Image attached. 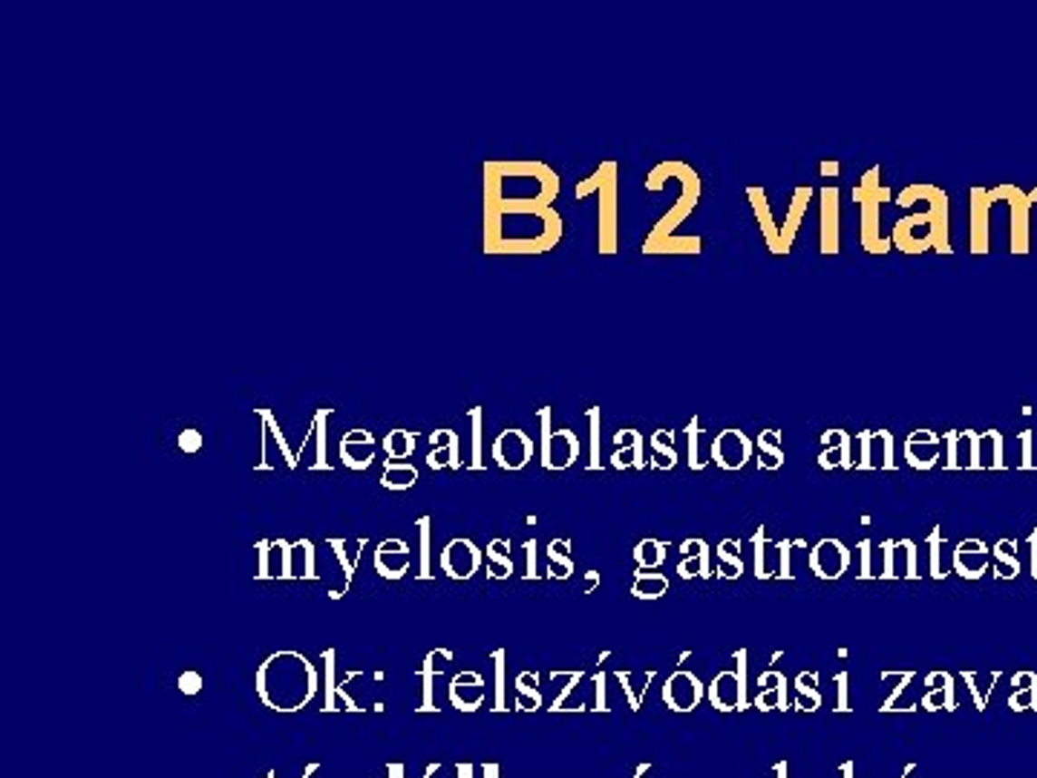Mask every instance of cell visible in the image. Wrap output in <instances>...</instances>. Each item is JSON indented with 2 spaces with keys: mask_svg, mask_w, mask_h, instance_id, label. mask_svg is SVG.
<instances>
[{
  "mask_svg": "<svg viewBox=\"0 0 1037 778\" xmlns=\"http://www.w3.org/2000/svg\"><path fill=\"white\" fill-rule=\"evenodd\" d=\"M562 237L554 208L484 205V251L488 254H542Z\"/></svg>",
  "mask_w": 1037,
  "mask_h": 778,
  "instance_id": "obj_1",
  "label": "cell"
},
{
  "mask_svg": "<svg viewBox=\"0 0 1037 778\" xmlns=\"http://www.w3.org/2000/svg\"><path fill=\"white\" fill-rule=\"evenodd\" d=\"M257 698L274 712H300L320 689L315 663L300 652H274L257 666Z\"/></svg>",
  "mask_w": 1037,
  "mask_h": 778,
  "instance_id": "obj_2",
  "label": "cell"
},
{
  "mask_svg": "<svg viewBox=\"0 0 1037 778\" xmlns=\"http://www.w3.org/2000/svg\"><path fill=\"white\" fill-rule=\"evenodd\" d=\"M614 165H603L588 182L577 188V197H588L591 190H599V251L614 254V222H617V190H614Z\"/></svg>",
  "mask_w": 1037,
  "mask_h": 778,
  "instance_id": "obj_3",
  "label": "cell"
},
{
  "mask_svg": "<svg viewBox=\"0 0 1037 778\" xmlns=\"http://www.w3.org/2000/svg\"><path fill=\"white\" fill-rule=\"evenodd\" d=\"M542 421V467L545 470H568L579 456V439L571 430H550V407L539 413Z\"/></svg>",
  "mask_w": 1037,
  "mask_h": 778,
  "instance_id": "obj_4",
  "label": "cell"
},
{
  "mask_svg": "<svg viewBox=\"0 0 1037 778\" xmlns=\"http://www.w3.org/2000/svg\"><path fill=\"white\" fill-rule=\"evenodd\" d=\"M484 562V550L467 537L450 540L439 554V569L450 579H473Z\"/></svg>",
  "mask_w": 1037,
  "mask_h": 778,
  "instance_id": "obj_5",
  "label": "cell"
},
{
  "mask_svg": "<svg viewBox=\"0 0 1037 778\" xmlns=\"http://www.w3.org/2000/svg\"><path fill=\"white\" fill-rule=\"evenodd\" d=\"M877 176H879V170H867L862 190H858V197H862V242H865L867 251L885 254L887 242L879 239V202L877 199H887V190L877 188Z\"/></svg>",
  "mask_w": 1037,
  "mask_h": 778,
  "instance_id": "obj_6",
  "label": "cell"
},
{
  "mask_svg": "<svg viewBox=\"0 0 1037 778\" xmlns=\"http://www.w3.org/2000/svg\"><path fill=\"white\" fill-rule=\"evenodd\" d=\"M283 579H320L317 548L312 540H283Z\"/></svg>",
  "mask_w": 1037,
  "mask_h": 778,
  "instance_id": "obj_7",
  "label": "cell"
},
{
  "mask_svg": "<svg viewBox=\"0 0 1037 778\" xmlns=\"http://www.w3.org/2000/svg\"><path fill=\"white\" fill-rule=\"evenodd\" d=\"M533 456V442L518 427H508L493 442V459L501 470H522Z\"/></svg>",
  "mask_w": 1037,
  "mask_h": 778,
  "instance_id": "obj_8",
  "label": "cell"
},
{
  "mask_svg": "<svg viewBox=\"0 0 1037 778\" xmlns=\"http://www.w3.org/2000/svg\"><path fill=\"white\" fill-rule=\"evenodd\" d=\"M447 698H450L452 709L476 712V709H481L484 701H488V684H484V677L479 672H459L450 680Z\"/></svg>",
  "mask_w": 1037,
  "mask_h": 778,
  "instance_id": "obj_9",
  "label": "cell"
},
{
  "mask_svg": "<svg viewBox=\"0 0 1037 778\" xmlns=\"http://www.w3.org/2000/svg\"><path fill=\"white\" fill-rule=\"evenodd\" d=\"M372 565L383 579H403L412 565V550L403 540H383L372 554Z\"/></svg>",
  "mask_w": 1037,
  "mask_h": 778,
  "instance_id": "obj_10",
  "label": "cell"
},
{
  "mask_svg": "<svg viewBox=\"0 0 1037 778\" xmlns=\"http://www.w3.org/2000/svg\"><path fill=\"white\" fill-rule=\"evenodd\" d=\"M894 239L899 242L902 251H911V254L914 251H926L931 242H936V222L931 217V210H928V214H916L911 219L896 222Z\"/></svg>",
  "mask_w": 1037,
  "mask_h": 778,
  "instance_id": "obj_11",
  "label": "cell"
},
{
  "mask_svg": "<svg viewBox=\"0 0 1037 778\" xmlns=\"http://www.w3.org/2000/svg\"><path fill=\"white\" fill-rule=\"evenodd\" d=\"M340 462L354 473H363L375 464V435L366 430H349L340 439Z\"/></svg>",
  "mask_w": 1037,
  "mask_h": 778,
  "instance_id": "obj_12",
  "label": "cell"
},
{
  "mask_svg": "<svg viewBox=\"0 0 1037 778\" xmlns=\"http://www.w3.org/2000/svg\"><path fill=\"white\" fill-rule=\"evenodd\" d=\"M850 565V550L841 545L838 540H821L813 554H809V569L824 579H836L848 571Z\"/></svg>",
  "mask_w": 1037,
  "mask_h": 778,
  "instance_id": "obj_13",
  "label": "cell"
},
{
  "mask_svg": "<svg viewBox=\"0 0 1037 778\" xmlns=\"http://www.w3.org/2000/svg\"><path fill=\"white\" fill-rule=\"evenodd\" d=\"M427 464L432 470H461V439L456 430L441 427L430 433V456Z\"/></svg>",
  "mask_w": 1037,
  "mask_h": 778,
  "instance_id": "obj_14",
  "label": "cell"
},
{
  "mask_svg": "<svg viewBox=\"0 0 1037 778\" xmlns=\"http://www.w3.org/2000/svg\"><path fill=\"white\" fill-rule=\"evenodd\" d=\"M663 698H666V704L672 706V709H677V712H689V709H694L701 704V698H703V686H701V680L694 677V675H689V672H674L669 680H666V686H663Z\"/></svg>",
  "mask_w": 1037,
  "mask_h": 778,
  "instance_id": "obj_15",
  "label": "cell"
},
{
  "mask_svg": "<svg viewBox=\"0 0 1037 778\" xmlns=\"http://www.w3.org/2000/svg\"><path fill=\"white\" fill-rule=\"evenodd\" d=\"M450 660H452L450 648H432L424 657V663H421L418 677L421 684H424V689H421V712H439V704H435V680L444 675Z\"/></svg>",
  "mask_w": 1037,
  "mask_h": 778,
  "instance_id": "obj_16",
  "label": "cell"
},
{
  "mask_svg": "<svg viewBox=\"0 0 1037 778\" xmlns=\"http://www.w3.org/2000/svg\"><path fill=\"white\" fill-rule=\"evenodd\" d=\"M259 415V421H263V447H259V456H263V462L257 464V470H268V456H271V444L280 450V456H283V462H286V467L288 470H295L297 467V456H295V450L288 447V442H286V435H283V430H280V424H277V418H274V413L271 410H259L257 413Z\"/></svg>",
  "mask_w": 1037,
  "mask_h": 778,
  "instance_id": "obj_17",
  "label": "cell"
},
{
  "mask_svg": "<svg viewBox=\"0 0 1037 778\" xmlns=\"http://www.w3.org/2000/svg\"><path fill=\"white\" fill-rule=\"evenodd\" d=\"M712 459L723 470H738L750 459V442L747 435L738 430H723L715 442H712Z\"/></svg>",
  "mask_w": 1037,
  "mask_h": 778,
  "instance_id": "obj_18",
  "label": "cell"
},
{
  "mask_svg": "<svg viewBox=\"0 0 1037 778\" xmlns=\"http://www.w3.org/2000/svg\"><path fill=\"white\" fill-rule=\"evenodd\" d=\"M858 447H862V459L858 467H890V450H894V439H890L887 430L879 433H862L858 435Z\"/></svg>",
  "mask_w": 1037,
  "mask_h": 778,
  "instance_id": "obj_19",
  "label": "cell"
},
{
  "mask_svg": "<svg viewBox=\"0 0 1037 778\" xmlns=\"http://www.w3.org/2000/svg\"><path fill=\"white\" fill-rule=\"evenodd\" d=\"M821 251L836 254L838 251V190L824 188L821 190Z\"/></svg>",
  "mask_w": 1037,
  "mask_h": 778,
  "instance_id": "obj_20",
  "label": "cell"
},
{
  "mask_svg": "<svg viewBox=\"0 0 1037 778\" xmlns=\"http://www.w3.org/2000/svg\"><path fill=\"white\" fill-rule=\"evenodd\" d=\"M709 695H712V704H715L718 709H735V706H741L743 704V680H741V675L721 672L715 677V684H712Z\"/></svg>",
  "mask_w": 1037,
  "mask_h": 778,
  "instance_id": "obj_21",
  "label": "cell"
},
{
  "mask_svg": "<svg viewBox=\"0 0 1037 778\" xmlns=\"http://www.w3.org/2000/svg\"><path fill=\"white\" fill-rule=\"evenodd\" d=\"M257 579H283V540L257 542Z\"/></svg>",
  "mask_w": 1037,
  "mask_h": 778,
  "instance_id": "obj_22",
  "label": "cell"
},
{
  "mask_svg": "<svg viewBox=\"0 0 1037 778\" xmlns=\"http://www.w3.org/2000/svg\"><path fill=\"white\" fill-rule=\"evenodd\" d=\"M683 562L677 565V574L689 579V577H709V550L703 540H689L680 548Z\"/></svg>",
  "mask_w": 1037,
  "mask_h": 778,
  "instance_id": "obj_23",
  "label": "cell"
},
{
  "mask_svg": "<svg viewBox=\"0 0 1037 778\" xmlns=\"http://www.w3.org/2000/svg\"><path fill=\"white\" fill-rule=\"evenodd\" d=\"M418 481V470L407 462H393L386 459L383 464V473H381V484L386 491L393 493H403V491H412Z\"/></svg>",
  "mask_w": 1037,
  "mask_h": 778,
  "instance_id": "obj_24",
  "label": "cell"
},
{
  "mask_svg": "<svg viewBox=\"0 0 1037 778\" xmlns=\"http://www.w3.org/2000/svg\"><path fill=\"white\" fill-rule=\"evenodd\" d=\"M1029 199L1020 197V190H1014V202H1012V251L1026 254L1029 251Z\"/></svg>",
  "mask_w": 1037,
  "mask_h": 778,
  "instance_id": "obj_25",
  "label": "cell"
},
{
  "mask_svg": "<svg viewBox=\"0 0 1037 778\" xmlns=\"http://www.w3.org/2000/svg\"><path fill=\"white\" fill-rule=\"evenodd\" d=\"M484 557H488V577L490 579H508L513 574V559H510V542L508 540H493L484 548Z\"/></svg>",
  "mask_w": 1037,
  "mask_h": 778,
  "instance_id": "obj_26",
  "label": "cell"
},
{
  "mask_svg": "<svg viewBox=\"0 0 1037 778\" xmlns=\"http://www.w3.org/2000/svg\"><path fill=\"white\" fill-rule=\"evenodd\" d=\"M418 579H432V519L421 516L418 519Z\"/></svg>",
  "mask_w": 1037,
  "mask_h": 778,
  "instance_id": "obj_27",
  "label": "cell"
},
{
  "mask_svg": "<svg viewBox=\"0 0 1037 778\" xmlns=\"http://www.w3.org/2000/svg\"><path fill=\"white\" fill-rule=\"evenodd\" d=\"M548 559H550V579H568L574 574V559H571V542L568 540H554L548 545Z\"/></svg>",
  "mask_w": 1037,
  "mask_h": 778,
  "instance_id": "obj_28",
  "label": "cell"
},
{
  "mask_svg": "<svg viewBox=\"0 0 1037 778\" xmlns=\"http://www.w3.org/2000/svg\"><path fill=\"white\" fill-rule=\"evenodd\" d=\"M750 199H752V205H755V214H758V219H761V229H764V237H767V242H770V248H772L775 254H781V231H778V229H775V222H772V214H770V205H767L764 190L750 188Z\"/></svg>",
  "mask_w": 1037,
  "mask_h": 778,
  "instance_id": "obj_29",
  "label": "cell"
},
{
  "mask_svg": "<svg viewBox=\"0 0 1037 778\" xmlns=\"http://www.w3.org/2000/svg\"><path fill=\"white\" fill-rule=\"evenodd\" d=\"M323 712H337V652H323Z\"/></svg>",
  "mask_w": 1037,
  "mask_h": 778,
  "instance_id": "obj_30",
  "label": "cell"
},
{
  "mask_svg": "<svg viewBox=\"0 0 1037 778\" xmlns=\"http://www.w3.org/2000/svg\"><path fill=\"white\" fill-rule=\"evenodd\" d=\"M537 684H539L537 672H522L516 677V709L533 712V709L542 706V695H539Z\"/></svg>",
  "mask_w": 1037,
  "mask_h": 778,
  "instance_id": "obj_31",
  "label": "cell"
},
{
  "mask_svg": "<svg viewBox=\"0 0 1037 778\" xmlns=\"http://www.w3.org/2000/svg\"><path fill=\"white\" fill-rule=\"evenodd\" d=\"M669 591V577H663L657 571H637L635 574V586H631V594L637 599H657Z\"/></svg>",
  "mask_w": 1037,
  "mask_h": 778,
  "instance_id": "obj_32",
  "label": "cell"
},
{
  "mask_svg": "<svg viewBox=\"0 0 1037 778\" xmlns=\"http://www.w3.org/2000/svg\"><path fill=\"white\" fill-rule=\"evenodd\" d=\"M415 433H410V430H389L386 433V439H383V450H386V456L393 459V462H403L407 456H412L415 452Z\"/></svg>",
  "mask_w": 1037,
  "mask_h": 778,
  "instance_id": "obj_33",
  "label": "cell"
},
{
  "mask_svg": "<svg viewBox=\"0 0 1037 778\" xmlns=\"http://www.w3.org/2000/svg\"><path fill=\"white\" fill-rule=\"evenodd\" d=\"M332 410H317L315 421H312V439L317 442V450H315V462L309 464V470H332L329 459H326V421H329Z\"/></svg>",
  "mask_w": 1037,
  "mask_h": 778,
  "instance_id": "obj_34",
  "label": "cell"
},
{
  "mask_svg": "<svg viewBox=\"0 0 1037 778\" xmlns=\"http://www.w3.org/2000/svg\"><path fill=\"white\" fill-rule=\"evenodd\" d=\"M652 452H654V456H652V467L654 470H672L677 464V452L672 447V433L657 430L652 435Z\"/></svg>",
  "mask_w": 1037,
  "mask_h": 778,
  "instance_id": "obj_35",
  "label": "cell"
},
{
  "mask_svg": "<svg viewBox=\"0 0 1037 778\" xmlns=\"http://www.w3.org/2000/svg\"><path fill=\"white\" fill-rule=\"evenodd\" d=\"M635 559L640 565V571H654L663 565V559H666V545L657 540H643L635 548Z\"/></svg>",
  "mask_w": 1037,
  "mask_h": 778,
  "instance_id": "obj_36",
  "label": "cell"
},
{
  "mask_svg": "<svg viewBox=\"0 0 1037 778\" xmlns=\"http://www.w3.org/2000/svg\"><path fill=\"white\" fill-rule=\"evenodd\" d=\"M784 677L778 675V672H770V675H764L761 677V692H758V706L761 709H772V706H778L781 704V698H784Z\"/></svg>",
  "mask_w": 1037,
  "mask_h": 778,
  "instance_id": "obj_37",
  "label": "cell"
},
{
  "mask_svg": "<svg viewBox=\"0 0 1037 778\" xmlns=\"http://www.w3.org/2000/svg\"><path fill=\"white\" fill-rule=\"evenodd\" d=\"M778 439H781V435H778L775 430H767V433H761V439H758V447H761V467H770V470H775V467H781L784 464V450L778 447Z\"/></svg>",
  "mask_w": 1037,
  "mask_h": 778,
  "instance_id": "obj_38",
  "label": "cell"
},
{
  "mask_svg": "<svg viewBox=\"0 0 1037 778\" xmlns=\"http://www.w3.org/2000/svg\"><path fill=\"white\" fill-rule=\"evenodd\" d=\"M481 430H484V410L481 407H473L470 410V439H473V452H470V462L467 467L470 470H481L484 467V459H481Z\"/></svg>",
  "mask_w": 1037,
  "mask_h": 778,
  "instance_id": "obj_39",
  "label": "cell"
},
{
  "mask_svg": "<svg viewBox=\"0 0 1037 778\" xmlns=\"http://www.w3.org/2000/svg\"><path fill=\"white\" fill-rule=\"evenodd\" d=\"M718 557H721V577H726V579L741 577V545L738 542H732V540L721 542Z\"/></svg>",
  "mask_w": 1037,
  "mask_h": 778,
  "instance_id": "obj_40",
  "label": "cell"
},
{
  "mask_svg": "<svg viewBox=\"0 0 1037 778\" xmlns=\"http://www.w3.org/2000/svg\"><path fill=\"white\" fill-rule=\"evenodd\" d=\"M645 254H657V251H683V254H698L701 251V239H660V242H645L643 246Z\"/></svg>",
  "mask_w": 1037,
  "mask_h": 778,
  "instance_id": "obj_41",
  "label": "cell"
},
{
  "mask_svg": "<svg viewBox=\"0 0 1037 778\" xmlns=\"http://www.w3.org/2000/svg\"><path fill=\"white\" fill-rule=\"evenodd\" d=\"M505 652H493V672H496V686H493V712H505Z\"/></svg>",
  "mask_w": 1037,
  "mask_h": 778,
  "instance_id": "obj_42",
  "label": "cell"
},
{
  "mask_svg": "<svg viewBox=\"0 0 1037 778\" xmlns=\"http://www.w3.org/2000/svg\"><path fill=\"white\" fill-rule=\"evenodd\" d=\"M988 193L985 190H974V199H977V205H974V251L977 254H983V251H988L985 248V199Z\"/></svg>",
  "mask_w": 1037,
  "mask_h": 778,
  "instance_id": "obj_43",
  "label": "cell"
},
{
  "mask_svg": "<svg viewBox=\"0 0 1037 778\" xmlns=\"http://www.w3.org/2000/svg\"><path fill=\"white\" fill-rule=\"evenodd\" d=\"M643 447H645L643 442L635 444V447H617V452H614V456H611V464L617 467V470H620V467H623V470H625V467H643V464H645V462H643Z\"/></svg>",
  "mask_w": 1037,
  "mask_h": 778,
  "instance_id": "obj_44",
  "label": "cell"
},
{
  "mask_svg": "<svg viewBox=\"0 0 1037 778\" xmlns=\"http://www.w3.org/2000/svg\"><path fill=\"white\" fill-rule=\"evenodd\" d=\"M689 464L694 470H701L706 464V459L701 456V427H698V418H692V424H689Z\"/></svg>",
  "mask_w": 1037,
  "mask_h": 778,
  "instance_id": "obj_45",
  "label": "cell"
},
{
  "mask_svg": "<svg viewBox=\"0 0 1037 778\" xmlns=\"http://www.w3.org/2000/svg\"><path fill=\"white\" fill-rule=\"evenodd\" d=\"M334 557L340 562V569H344V577H346V586H352V577H354V569H358V559H349L346 557V542L344 540H329Z\"/></svg>",
  "mask_w": 1037,
  "mask_h": 778,
  "instance_id": "obj_46",
  "label": "cell"
},
{
  "mask_svg": "<svg viewBox=\"0 0 1037 778\" xmlns=\"http://www.w3.org/2000/svg\"><path fill=\"white\" fill-rule=\"evenodd\" d=\"M588 424H591V459H588V470H596L599 467V410L596 407L588 413Z\"/></svg>",
  "mask_w": 1037,
  "mask_h": 778,
  "instance_id": "obj_47",
  "label": "cell"
},
{
  "mask_svg": "<svg viewBox=\"0 0 1037 778\" xmlns=\"http://www.w3.org/2000/svg\"><path fill=\"white\" fill-rule=\"evenodd\" d=\"M199 447H202V433H197V430H182V435H179V450L185 452V456H193V452H199Z\"/></svg>",
  "mask_w": 1037,
  "mask_h": 778,
  "instance_id": "obj_48",
  "label": "cell"
},
{
  "mask_svg": "<svg viewBox=\"0 0 1037 778\" xmlns=\"http://www.w3.org/2000/svg\"><path fill=\"white\" fill-rule=\"evenodd\" d=\"M199 689H202V675L199 672H182L179 675V692L182 695H199Z\"/></svg>",
  "mask_w": 1037,
  "mask_h": 778,
  "instance_id": "obj_49",
  "label": "cell"
},
{
  "mask_svg": "<svg viewBox=\"0 0 1037 778\" xmlns=\"http://www.w3.org/2000/svg\"><path fill=\"white\" fill-rule=\"evenodd\" d=\"M640 442H643V435L637 430H620L617 435H614V444L617 447H635Z\"/></svg>",
  "mask_w": 1037,
  "mask_h": 778,
  "instance_id": "obj_50",
  "label": "cell"
},
{
  "mask_svg": "<svg viewBox=\"0 0 1037 778\" xmlns=\"http://www.w3.org/2000/svg\"><path fill=\"white\" fill-rule=\"evenodd\" d=\"M528 579H537V542H528Z\"/></svg>",
  "mask_w": 1037,
  "mask_h": 778,
  "instance_id": "obj_51",
  "label": "cell"
},
{
  "mask_svg": "<svg viewBox=\"0 0 1037 778\" xmlns=\"http://www.w3.org/2000/svg\"><path fill=\"white\" fill-rule=\"evenodd\" d=\"M862 577H870V545L862 542Z\"/></svg>",
  "mask_w": 1037,
  "mask_h": 778,
  "instance_id": "obj_52",
  "label": "cell"
},
{
  "mask_svg": "<svg viewBox=\"0 0 1037 778\" xmlns=\"http://www.w3.org/2000/svg\"><path fill=\"white\" fill-rule=\"evenodd\" d=\"M386 773H389V778H403V775H407V767H403V764H386Z\"/></svg>",
  "mask_w": 1037,
  "mask_h": 778,
  "instance_id": "obj_53",
  "label": "cell"
},
{
  "mask_svg": "<svg viewBox=\"0 0 1037 778\" xmlns=\"http://www.w3.org/2000/svg\"><path fill=\"white\" fill-rule=\"evenodd\" d=\"M596 586H599V574H596V571H588V577H586V594H591Z\"/></svg>",
  "mask_w": 1037,
  "mask_h": 778,
  "instance_id": "obj_54",
  "label": "cell"
},
{
  "mask_svg": "<svg viewBox=\"0 0 1037 778\" xmlns=\"http://www.w3.org/2000/svg\"><path fill=\"white\" fill-rule=\"evenodd\" d=\"M456 773H459V778H473V773H476V770H473V764H459V767H456Z\"/></svg>",
  "mask_w": 1037,
  "mask_h": 778,
  "instance_id": "obj_55",
  "label": "cell"
},
{
  "mask_svg": "<svg viewBox=\"0 0 1037 778\" xmlns=\"http://www.w3.org/2000/svg\"><path fill=\"white\" fill-rule=\"evenodd\" d=\"M484 778H499V767L496 764H484Z\"/></svg>",
  "mask_w": 1037,
  "mask_h": 778,
  "instance_id": "obj_56",
  "label": "cell"
},
{
  "mask_svg": "<svg viewBox=\"0 0 1037 778\" xmlns=\"http://www.w3.org/2000/svg\"><path fill=\"white\" fill-rule=\"evenodd\" d=\"M821 170H824V173H836V170H838V165H824Z\"/></svg>",
  "mask_w": 1037,
  "mask_h": 778,
  "instance_id": "obj_57",
  "label": "cell"
},
{
  "mask_svg": "<svg viewBox=\"0 0 1037 778\" xmlns=\"http://www.w3.org/2000/svg\"><path fill=\"white\" fill-rule=\"evenodd\" d=\"M266 778H277V773H274V770H268V775H266Z\"/></svg>",
  "mask_w": 1037,
  "mask_h": 778,
  "instance_id": "obj_58",
  "label": "cell"
}]
</instances>
